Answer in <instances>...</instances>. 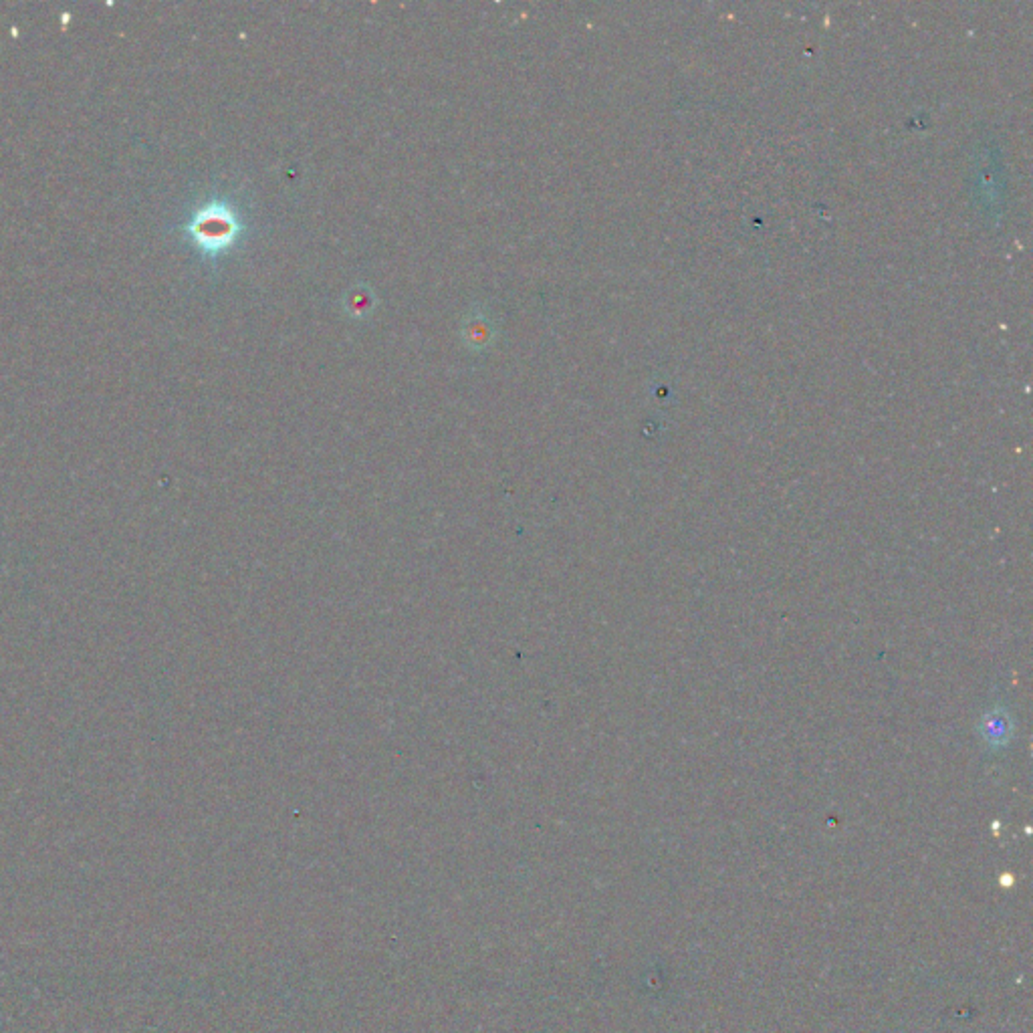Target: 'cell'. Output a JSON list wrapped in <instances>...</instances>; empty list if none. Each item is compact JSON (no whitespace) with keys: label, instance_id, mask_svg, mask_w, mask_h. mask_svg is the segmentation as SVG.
I'll return each mask as SVG.
<instances>
[{"label":"cell","instance_id":"obj_1","mask_svg":"<svg viewBox=\"0 0 1033 1033\" xmlns=\"http://www.w3.org/2000/svg\"><path fill=\"white\" fill-rule=\"evenodd\" d=\"M192 228L202 245H222L233 233V220L214 212H206Z\"/></svg>","mask_w":1033,"mask_h":1033}]
</instances>
